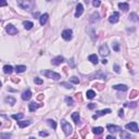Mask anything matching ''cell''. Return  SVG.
I'll return each mask as SVG.
<instances>
[{
	"label": "cell",
	"instance_id": "obj_1",
	"mask_svg": "<svg viewBox=\"0 0 139 139\" xmlns=\"http://www.w3.org/2000/svg\"><path fill=\"white\" fill-rule=\"evenodd\" d=\"M35 1H32V0H19L17 1V6H19L21 9L27 10V11H31L35 8Z\"/></svg>",
	"mask_w": 139,
	"mask_h": 139
},
{
	"label": "cell",
	"instance_id": "obj_2",
	"mask_svg": "<svg viewBox=\"0 0 139 139\" xmlns=\"http://www.w3.org/2000/svg\"><path fill=\"white\" fill-rule=\"evenodd\" d=\"M61 126H62V129H63L64 134H65L66 136H70V135L73 133V127H72L71 124H70V123H67L65 120H62L61 121Z\"/></svg>",
	"mask_w": 139,
	"mask_h": 139
},
{
	"label": "cell",
	"instance_id": "obj_3",
	"mask_svg": "<svg viewBox=\"0 0 139 139\" xmlns=\"http://www.w3.org/2000/svg\"><path fill=\"white\" fill-rule=\"evenodd\" d=\"M41 74H44L45 76H47L48 78H51V79L58 80L61 78V75L59 73H56L53 71H50V70H46V71H41Z\"/></svg>",
	"mask_w": 139,
	"mask_h": 139
},
{
	"label": "cell",
	"instance_id": "obj_4",
	"mask_svg": "<svg viewBox=\"0 0 139 139\" xmlns=\"http://www.w3.org/2000/svg\"><path fill=\"white\" fill-rule=\"evenodd\" d=\"M95 78H103V79H106V73L103 71H98L97 73H94L91 74V75L89 76V79H95Z\"/></svg>",
	"mask_w": 139,
	"mask_h": 139
},
{
	"label": "cell",
	"instance_id": "obj_5",
	"mask_svg": "<svg viewBox=\"0 0 139 139\" xmlns=\"http://www.w3.org/2000/svg\"><path fill=\"white\" fill-rule=\"evenodd\" d=\"M99 54L101 56V57H106V56L110 54V50H109V47H108L106 44L102 45L101 47L99 48Z\"/></svg>",
	"mask_w": 139,
	"mask_h": 139
},
{
	"label": "cell",
	"instance_id": "obj_6",
	"mask_svg": "<svg viewBox=\"0 0 139 139\" xmlns=\"http://www.w3.org/2000/svg\"><path fill=\"white\" fill-rule=\"evenodd\" d=\"M125 128L128 129V130H132V132H134V133L139 132V130H138V124H137L136 122H132V123L126 124V125H125Z\"/></svg>",
	"mask_w": 139,
	"mask_h": 139
},
{
	"label": "cell",
	"instance_id": "obj_7",
	"mask_svg": "<svg viewBox=\"0 0 139 139\" xmlns=\"http://www.w3.org/2000/svg\"><path fill=\"white\" fill-rule=\"evenodd\" d=\"M6 31H7V33L9 35H17V32H19L17 27L14 25H12V24H9V25L6 26Z\"/></svg>",
	"mask_w": 139,
	"mask_h": 139
},
{
	"label": "cell",
	"instance_id": "obj_8",
	"mask_svg": "<svg viewBox=\"0 0 139 139\" xmlns=\"http://www.w3.org/2000/svg\"><path fill=\"white\" fill-rule=\"evenodd\" d=\"M72 37H73V32H72V29H65V31L62 32V38H63L64 40H71Z\"/></svg>",
	"mask_w": 139,
	"mask_h": 139
},
{
	"label": "cell",
	"instance_id": "obj_9",
	"mask_svg": "<svg viewBox=\"0 0 139 139\" xmlns=\"http://www.w3.org/2000/svg\"><path fill=\"white\" fill-rule=\"evenodd\" d=\"M118 19H120V14H118V12H113L112 14L110 15L109 17V22L112 24H115L118 22Z\"/></svg>",
	"mask_w": 139,
	"mask_h": 139
},
{
	"label": "cell",
	"instance_id": "obj_10",
	"mask_svg": "<svg viewBox=\"0 0 139 139\" xmlns=\"http://www.w3.org/2000/svg\"><path fill=\"white\" fill-rule=\"evenodd\" d=\"M111 113V110L110 109H106V110H101V111H98L96 114H95L94 116H92V118L94 120H97V118L99 117V116H102V115H106V114H109Z\"/></svg>",
	"mask_w": 139,
	"mask_h": 139
},
{
	"label": "cell",
	"instance_id": "obj_11",
	"mask_svg": "<svg viewBox=\"0 0 139 139\" xmlns=\"http://www.w3.org/2000/svg\"><path fill=\"white\" fill-rule=\"evenodd\" d=\"M64 62V58L62 57V56H58V57L53 58L51 61V63L53 64V65H60L61 63H63Z\"/></svg>",
	"mask_w": 139,
	"mask_h": 139
},
{
	"label": "cell",
	"instance_id": "obj_12",
	"mask_svg": "<svg viewBox=\"0 0 139 139\" xmlns=\"http://www.w3.org/2000/svg\"><path fill=\"white\" fill-rule=\"evenodd\" d=\"M83 12H84V7H83L82 3H78L76 6V12H75V17H79L80 15L83 14Z\"/></svg>",
	"mask_w": 139,
	"mask_h": 139
},
{
	"label": "cell",
	"instance_id": "obj_13",
	"mask_svg": "<svg viewBox=\"0 0 139 139\" xmlns=\"http://www.w3.org/2000/svg\"><path fill=\"white\" fill-rule=\"evenodd\" d=\"M106 128H108V130L110 133H116V132H118V130H122V128H121L120 126L112 125V124H109L108 126H106Z\"/></svg>",
	"mask_w": 139,
	"mask_h": 139
},
{
	"label": "cell",
	"instance_id": "obj_14",
	"mask_svg": "<svg viewBox=\"0 0 139 139\" xmlns=\"http://www.w3.org/2000/svg\"><path fill=\"white\" fill-rule=\"evenodd\" d=\"M32 98V91L29 89L25 90V91L22 94V99L25 100V101H27V100H29Z\"/></svg>",
	"mask_w": 139,
	"mask_h": 139
},
{
	"label": "cell",
	"instance_id": "obj_15",
	"mask_svg": "<svg viewBox=\"0 0 139 139\" xmlns=\"http://www.w3.org/2000/svg\"><path fill=\"white\" fill-rule=\"evenodd\" d=\"M99 20H100L99 13H98V12H95V13H92V14H91L89 21H90V23H96V22H98Z\"/></svg>",
	"mask_w": 139,
	"mask_h": 139
},
{
	"label": "cell",
	"instance_id": "obj_16",
	"mask_svg": "<svg viewBox=\"0 0 139 139\" xmlns=\"http://www.w3.org/2000/svg\"><path fill=\"white\" fill-rule=\"evenodd\" d=\"M86 31H87V33L89 34V36H90V38L92 39V41H96L97 36H95V35H96V32H95V29L92 28V27H88Z\"/></svg>",
	"mask_w": 139,
	"mask_h": 139
},
{
	"label": "cell",
	"instance_id": "obj_17",
	"mask_svg": "<svg viewBox=\"0 0 139 139\" xmlns=\"http://www.w3.org/2000/svg\"><path fill=\"white\" fill-rule=\"evenodd\" d=\"M113 89L115 90H122V91H126L128 89V87L126 85H123V84H117V85H113L112 86Z\"/></svg>",
	"mask_w": 139,
	"mask_h": 139
},
{
	"label": "cell",
	"instance_id": "obj_18",
	"mask_svg": "<svg viewBox=\"0 0 139 139\" xmlns=\"http://www.w3.org/2000/svg\"><path fill=\"white\" fill-rule=\"evenodd\" d=\"M48 17H49V15H48L47 13L40 15V17H39V23H40V25H41V26L45 25V24L47 23V21H48Z\"/></svg>",
	"mask_w": 139,
	"mask_h": 139
},
{
	"label": "cell",
	"instance_id": "obj_19",
	"mask_svg": "<svg viewBox=\"0 0 139 139\" xmlns=\"http://www.w3.org/2000/svg\"><path fill=\"white\" fill-rule=\"evenodd\" d=\"M40 106H43V104H37V103H35V102H31V103L28 104V109L31 112L36 111L38 108H40Z\"/></svg>",
	"mask_w": 139,
	"mask_h": 139
},
{
	"label": "cell",
	"instance_id": "obj_20",
	"mask_svg": "<svg viewBox=\"0 0 139 139\" xmlns=\"http://www.w3.org/2000/svg\"><path fill=\"white\" fill-rule=\"evenodd\" d=\"M31 124H32V121H17V125H19L20 128H24Z\"/></svg>",
	"mask_w": 139,
	"mask_h": 139
},
{
	"label": "cell",
	"instance_id": "obj_21",
	"mask_svg": "<svg viewBox=\"0 0 139 139\" xmlns=\"http://www.w3.org/2000/svg\"><path fill=\"white\" fill-rule=\"evenodd\" d=\"M120 136H121V138H122V139H135L132 135L128 134V133L125 132V130H122V132H121Z\"/></svg>",
	"mask_w": 139,
	"mask_h": 139
},
{
	"label": "cell",
	"instance_id": "obj_22",
	"mask_svg": "<svg viewBox=\"0 0 139 139\" xmlns=\"http://www.w3.org/2000/svg\"><path fill=\"white\" fill-rule=\"evenodd\" d=\"M118 8H120L121 10H123L124 12H126L129 9V5H128L127 2H120L118 3Z\"/></svg>",
	"mask_w": 139,
	"mask_h": 139
},
{
	"label": "cell",
	"instance_id": "obj_23",
	"mask_svg": "<svg viewBox=\"0 0 139 139\" xmlns=\"http://www.w3.org/2000/svg\"><path fill=\"white\" fill-rule=\"evenodd\" d=\"M23 25H24V28L25 29H32L34 24H33V22H31V21H25V22H23Z\"/></svg>",
	"mask_w": 139,
	"mask_h": 139
},
{
	"label": "cell",
	"instance_id": "obj_24",
	"mask_svg": "<svg viewBox=\"0 0 139 139\" xmlns=\"http://www.w3.org/2000/svg\"><path fill=\"white\" fill-rule=\"evenodd\" d=\"M72 118H73V121L76 123V124H78L80 121V117H79V113L78 112H74L73 114H72Z\"/></svg>",
	"mask_w": 139,
	"mask_h": 139
},
{
	"label": "cell",
	"instance_id": "obj_25",
	"mask_svg": "<svg viewBox=\"0 0 139 139\" xmlns=\"http://www.w3.org/2000/svg\"><path fill=\"white\" fill-rule=\"evenodd\" d=\"M88 60H89L91 63H94V64L98 63V57H97L96 54H90L89 57H88Z\"/></svg>",
	"mask_w": 139,
	"mask_h": 139
},
{
	"label": "cell",
	"instance_id": "obj_26",
	"mask_svg": "<svg viewBox=\"0 0 139 139\" xmlns=\"http://www.w3.org/2000/svg\"><path fill=\"white\" fill-rule=\"evenodd\" d=\"M26 71V66L25 65H17L15 66V72L17 73H23Z\"/></svg>",
	"mask_w": 139,
	"mask_h": 139
},
{
	"label": "cell",
	"instance_id": "obj_27",
	"mask_svg": "<svg viewBox=\"0 0 139 139\" xmlns=\"http://www.w3.org/2000/svg\"><path fill=\"white\" fill-rule=\"evenodd\" d=\"M3 72L6 74H11L13 72V67L11 65H5L3 66Z\"/></svg>",
	"mask_w": 139,
	"mask_h": 139
},
{
	"label": "cell",
	"instance_id": "obj_28",
	"mask_svg": "<svg viewBox=\"0 0 139 139\" xmlns=\"http://www.w3.org/2000/svg\"><path fill=\"white\" fill-rule=\"evenodd\" d=\"M5 101L7 102V103H9L10 106H13V104L15 103V99L13 98V97H7L5 99Z\"/></svg>",
	"mask_w": 139,
	"mask_h": 139
},
{
	"label": "cell",
	"instance_id": "obj_29",
	"mask_svg": "<svg viewBox=\"0 0 139 139\" xmlns=\"http://www.w3.org/2000/svg\"><path fill=\"white\" fill-rule=\"evenodd\" d=\"M86 96H87L88 99H94L95 97H96V92H95L94 90H88V91L86 92Z\"/></svg>",
	"mask_w": 139,
	"mask_h": 139
},
{
	"label": "cell",
	"instance_id": "obj_30",
	"mask_svg": "<svg viewBox=\"0 0 139 139\" xmlns=\"http://www.w3.org/2000/svg\"><path fill=\"white\" fill-rule=\"evenodd\" d=\"M103 128L102 127H94L92 128V132H94V134H96V135H100V134H102L103 133Z\"/></svg>",
	"mask_w": 139,
	"mask_h": 139
},
{
	"label": "cell",
	"instance_id": "obj_31",
	"mask_svg": "<svg viewBox=\"0 0 139 139\" xmlns=\"http://www.w3.org/2000/svg\"><path fill=\"white\" fill-rule=\"evenodd\" d=\"M137 104H138V102H126V103H124V106H126V108H137Z\"/></svg>",
	"mask_w": 139,
	"mask_h": 139
},
{
	"label": "cell",
	"instance_id": "obj_32",
	"mask_svg": "<svg viewBox=\"0 0 139 139\" xmlns=\"http://www.w3.org/2000/svg\"><path fill=\"white\" fill-rule=\"evenodd\" d=\"M129 20L133 22H138V14L137 13H130L129 14Z\"/></svg>",
	"mask_w": 139,
	"mask_h": 139
},
{
	"label": "cell",
	"instance_id": "obj_33",
	"mask_svg": "<svg viewBox=\"0 0 139 139\" xmlns=\"http://www.w3.org/2000/svg\"><path fill=\"white\" fill-rule=\"evenodd\" d=\"M12 135L9 134V133H1L0 134V138L1 139H11Z\"/></svg>",
	"mask_w": 139,
	"mask_h": 139
},
{
	"label": "cell",
	"instance_id": "obj_34",
	"mask_svg": "<svg viewBox=\"0 0 139 139\" xmlns=\"http://www.w3.org/2000/svg\"><path fill=\"white\" fill-rule=\"evenodd\" d=\"M47 123H48V125H49L50 127H52L53 129H56V128H57V123L54 122L53 120H47Z\"/></svg>",
	"mask_w": 139,
	"mask_h": 139
},
{
	"label": "cell",
	"instance_id": "obj_35",
	"mask_svg": "<svg viewBox=\"0 0 139 139\" xmlns=\"http://www.w3.org/2000/svg\"><path fill=\"white\" fill-rule=\"evenodd\" d=\"M23 116H24L23 113H17V114H13V115H12V118H14V120H17V121H20L21 118H23Z\"/></svg>",
	"mask_w": 139,
	"mask_h": 139
},
{
	"label": "cell",
	"instance_id": "obj_36",
	"mask_svg": "<svg viewBox=\"0 0 139 139\" xmlns=\"http://www.w3.org/2000/svg\"><path fill=\"white\" fill-rule=\"evenodd\" d=\"M138 95H139L138 90H132V91H130V95H129V98H130V99H133V98H136Z\"/></svg>",
	"mask_w": 139,
	"mask_h": 139
},
{
	"label": "cell",
	"instance_id": "obj_37",
	"mask_svg": "<svg viewBox=\"0 0 139 139\" xmlns=\"http://www.w3.org/2000/svg\"><path fill=\"white\" fill-rule=\"evenodd\" d=\"M65 102L68 104V106H73L74 104V100L72 99L71 97H65Z\"/></svg>",
	"mask_w": 139,
	"mask_h": 139
},
{
	"label": "cell",
	"instance_id": "obj_38",
	"mask_svg": "<svg viewBox=\"0 0 139 139\" xmlns=\"http://www.w3.org/2000/svg\"><path fill=\"white\" fill-rule=\"evenodd\" d=\"M112 48H113L114 51L118 52V51H120V44H118V43H113V44H112Z\"/></svg>",
	"mask_w": 139,
	"mask_h": 139
},
{
	"label": "cell",
	"instance_id": "obj_39",
	"mask_svg": "<svg viewBox=\"0 0 139 139\" xmlns=\"http://www.w3.org/2000/svg\"><path fill=\"white\" fill-rule=\"evenodd\" d=\"M94 87H96L98 90H102V89L104 88V85H103V84H99V83H96V84L94 85Z\"/></svg>",
	"mask_w": 139,
	"mask_h": 139
},
{
	"label": "cell",
	"instance_id": "obj_40",
	"mask_svg": "<svg viewBox=\"0 0 139 139\" xmlns=\"http://www.w3.org/2000/svg\"><path fill=\"white\" fill-rule=\"evenodd\" d=\"M61 86L65 87L66 89H72V88H73V86H72L71 84H68V83H61Z\"/></svg>",
	"mask_w": 139,
	"mask_h": 139
},
{
	"label": "cell",
	"instance_id": "obj_41",
	"mask_svg": "<svg viewBox=\"0 0 139 139\" xmlns=\"http://www.w3.org/2000/svg\"><path fill=\"white\" fill-rule=\"evenodd\" d=\"M34 82H35V84H37V85H41V84L44 83V80L39 77H35L34 78Z\"/></svg>",
	"mask_w": 139,
	"mask_h": 139
},
{
	"label": "cell",
	"instance_id": "obj_42",
	"mask_svg": "<svg viewBox=\"0 0 139 139\" xmlns=\"http://www.w3.org/2000/svg\"><path fill=\"white\" fill-rule=\"evenodd\" d=\"M70 80H71L73 84H78V83H79V79H78L76 76H72V77L70 78Z\"/></svg>",
	"mask_w": 139,
	"mask_h": 139
},
{
	"label": "cell",
	"instance_id": "obj_43",
	"mask_svg": "<svg viewBox=\"0 0 139 139\" xmlns=\"http://www.w3.org/2000/svg\"><path fill=\"white\" fill-rule=\"evenodd\" d=\"M113 68H114V71H115V73H120V72H121V70H120V66H118L117 65V64H114V65H113Z\"/></svg>",
	"mask_w": 139,
	"mask_h": 139
},
{
	"label": "cell",
	"instance_id": "obj_44",
	"mask_svg": "<svg viewBox=\"0 0 139 139\" xmlns=\"http://www.w3.org/2000/svg\"><path fill=\"white\" fill-rule=\"evenodd\" d=\"M86 133H87V128H83L82 130H80V135H82V137H85L86 136Z\"/></svg>",
	"mask_w": 139,
	"mask_h": 139
},
{
	"label": "cell",
	"instance_id": "obj_45",
	"mask_svg": "<svg viewBox=\"0 0 139 139\" xmlns=\"http://www.w3.org/2000/svg\"><path fill=\"white\" fill-rule=\"evenodd\" d=\"M75 96H76V99H77L78 101H82V100H83V98H82V94H80V92H77V94H76Z\"/></svg>",
	"mask_w": 139,
	"mask_h": 139
},
{
	"label": "cell",
	"instance_id": "obj_46",
	"mask_svg": "<svg viewBox=\"0 0 139 139\" xmlns=\"http://www.w3.org/2000/svg\"><path fill=\"white\" fill-rule=\"evenodd\" d=\"M92 5H94V7H99L101 5V2H100L99 0H95L94 2H92Z\"/></svg>",
	"mask_w": 139,
	"mask_h": 139
},
{
	"label": "cell",
	"instance_id": "obj_47",
	"mask_svg": "<svg viewBox=\"0 0 139 139\" xmlns=\"http://www.w3.org/2000/svg\"><path fill=\"white\" fill-rule=\"evenodd\" d=\"M6 6H8L7 1H5V0H0V7H6Z\"/></svg>",
	"mask_w": 139,
	"mask_h": 139
},
{
	"label": "cell",
	"instance_id": "obj_48",
	"mask_svg": "<svg viewBox=\"0 0 139 139\" xmlns=\"http://www.w3.org/2000/svg\"><path fill=\"white\" fill-rule=\"evenodd\" d=\"M37 100H38V101H43V100H44V95L43 94L38 95V96H37Z\"/></svg>",
	"mask_w": 139,
	"mask_h": 139
},
{
	"label": "cell",
	"instance_id": "obj_49",
	"mask_svg": "<svg viewBox=\"0 0 139 139\" xmlns=\"http://www.w3.org/2000/svg\"><path fill=\"white\" fill-rule=\"evenodd\" d=\"M68 64L71 65V67H74V66H75V63H74V59L70 60V61H68Z\"/></svg>",
	"mask_w": 139,
	"mask_h": 139
},
{
	"label": "cell",
	"instance_id": "obj_50",
	"mask_svg": "<svg viewBox=\"0 0 139 139\" xmlns=\"http://www.w3.org/2000/svg\"><path fill=\"white\" fill-rule=\"evenodd\" d=\"M96 108V104L95 103H89L88 104V109H90V110H92V109Z\"/></svg>",
	"mask_w": 139,
	"mask_h": 139
},
{
	"label": "cell",
	"instance_id": "obj_51",
	"mask_svg": "<svg viewBox=\"0 0 139 139\" xmlns=\"http://www.w3.org/2000/svg\"><path fill=\"white\" fill-rule=\"evenodd\" d=\"M39 136H41V137H47L48 136V133H46V132H40L39 133Z\"/></svg>",
	"mask_w": 139,
	"mask_h": 139
},
{
	"label": "cell",
	"instance_id": "obj_52",
	"mask_svg": "<svg viewBox=\"0 0 139 139\" xmlns=\"http://www.w3.org/2000/svg\"><path fill=\"white\" fill-rule=\"evenodd\" d=\"M118 116H120V117H123V116H124V111H123L122 109L118 111Z\"/></svg>",
	"mask_w": 139,
	"mask_h": 139
},
{
	"label": "cell",
	"instance_id": "obj_53",
	"mask_svg": "<svg viewBox=\"0 0 139 139\" xmlns=\"http://www.w3.org/2000/svg\"><path fill=\"white\" fill-rule=\"evenodd\" d=\"M12 82H13V83H19L20 82V79H19V78H12Z\"/></svg>",
	"mask_w": 139,
	"mask_h": 139
},
{
	"label": "cell",
	"instance_id": "obj_54",
	"mask_svg": "<svg viewBox=\"0 0 139 139\" xmlns=\"http://www.w3.org/2000/svg\"><path fill=\"white\" fill-rule=\"evenodd\" d=\"M106 139H116V138L113 136H111V135H109V136H106Z\"/></svg>",
	"mask_w": 139,
	"mask_h": 139
},
{
	"label": "cell",
	"instance_id": "obj_55",
	"mask_svg": "<svg viewBox=\"0 0 139 139\" xmlns=\"http://www.w3.org/2000/svg\"><path fill=\"white\" fill-rule=\"evenodd\" d=\"M101 62H102V64H106V63H108V61H106V59H103V60H102Z\"/></svg>",
	"mask_w": 139,
	"mask_h": 139
},
{
	"label": "cell",
	"instance_id": "obj_56",
	"mask_svg": "<svg viewBox=\"0 0 139 139\" xmlns=\"http://www.w3.org/2000/svg\"><path fill=\"white\" fill-rule=\"evenodd\" d=\"M29 139H35V138H34V137H31V138H29Z\"/></svg>",
	"mask_w": 139,
	"mask_h": 139
},
{
	"label": "cell",
	"instance_id": "obj_57",
	"mask_svg": "<svg viewBox=\"0 0 139 139\" xmlns=\"http://www.w3.org/2000/svg\"><path fill=\"white\" fill-rule=\"evenodd\" d=\"M0 88H1V82H0Z\"/></svg>",
	"mask_w": 139,
	"mask_h": 139
},
{
	"label": "cell",
	"instance_id": "obj_58",
	"mask_svg": "<svg viewBox=\"0 0 139 139\" xmlns=\"http://www.w3.org/2000/svg\"><path fill=\"white\" fill-rule=\"evenodd\" d=\"M0 126H1V122H0Z\"/></svg>",
	"mask_w": 139,
	"mask_h": 139
}]
</instances>
